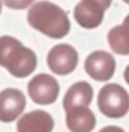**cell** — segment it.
Returning a JSON list of instances; mask_svg holds the SVG:
<instances>
[{"instance_id": "52a82bcc", "label": "cell", "mask_w": 129, "mask_h": 132, "mask_svg": "<svg viewBox=\"0 0 129 132\" xmlns=\"http://www.w3.org/2000/svg\"><path fill=\"white\" fill-rule=\"evenodd\" d=\"M85 72L96 81H109L115 73V59L106 51H93L85 59Z\"/></svg>"}, {"instance_id": "ba28073f", "label": "cell", "mask_w": 129, "mask_h": 132, "mask_svg": "<svg viewBox=\"0 0 129 132\" xmlns=\"http://www.w3.org/2000/svg\"><path fill=\"white\" fill-rule=\"evenodd\" d=\"M26 106L25 95L16 88H6L0 92V121L11 122L22 114Z\"/></svg>"}, {"instance_id": "8992f818", "label": "cell", "mask_w": 129, "mask_h": 132, "mask_svg": "<svg viewBox=\"0 0 129 132\" xmlns=\"http://www.w3.org/2000/svg\"><path fill=\"white\" fill-rule=\"evenodd\" d=\"M47 63L58 76H66L74 72L78 63V54L70 44H56L49 50L47 55Z\"/></svg>"}, {"instance_id": "e0dca14e", "label": "cell", "mask_w": 129, "mask_h": 132, "mask_svg": "<svg viewBox=\"0 0 129 132\" xmlns=\"http://www.w3.org/2000/svg\"><path fill=\"white\" fill-rule=\"evenodd\" d=\"M0 12H2V0H0Z\"/></svg>"}, {"instance_id": "8fae6325", "label": "cell", "mask_w": 129, "mask_h": 132, "mask_svg": "<svg viewBox=\"0 0 129 132\" xmlns=\"http://www.w3.org/2000/svg\"><path fill=\"white\" fill-rule=\"evenodd\" d=\"M93 98V89L87 81H78L67 89L63 98V109L67 111L73 107H88Z\"/></svg>"}, {"instance_id": "5b68a950", "label": "cell", "mask_w": 129, "mask_h": 132, "mask_svg": "<svg viewBox=\"0 0 129 132\" xmlns=\"http://www.w3.org/2000/svg\"><path fill=\"white\" fill-rule=\"evenodd\" d=\"M28 94L37 105H51L58 99L59 84L51 74L40 73L28 82Z\"/></svg>"}, {"instance_id": "5bb4252c", "label": "cell", "mask_w": 129, "mask_h": 132, "mask_svg": "<svg viewBox=\"0 0 129 132\" xmlns=\"http://www.w3.org/2000/svg\"><path fill=\"white\" fill-rule=\"evenodd\" d=\"M99 132H125L122 129V128H119V127H115V125H109V127H105V128H102Z\"/></svg>"}, {"instance_id": "4fadbf2b", "label": "cell", "mask_w": 129, "mask_h": 132, "mask_svg": "<svg viewBox=\"0 0 129 132\" xmlns=\"http://www.w3.org/2000/svg\"><path fill=\"white\" fill-rule=\"evenodd\" d=\"M2 2L8 8H12V10H23V8H28L29 6H32V3L35 0H2Z\"/></svg>"}, {"instance_id": "277c9868", "label": "cell", "mask_w": 129, "mask_h": 132, "mask_svg": "<svg viewBox=\"0 0 129 132\" xmlns=\"http://www.w3.org/2000/svg\"><path fill=\"white\" fill-rule=\"evenodd\" d=\"M113 0H81L74 7V19L85 29H95L103 22L105 11Z\"/></svg>"}, {"instance_id": "2e32d148", "label": "cell", "mask_w": 129, "mask_h": 132, "mask_svg": "<svg viewBox=\"0 0 129 132\" xmlns=\"http://www.w3.org/2000/svg\"><path fill=\"white\" fill-rule=\"evenodd\" d=\"M124 25H125V26H128L129 28V15H126V18L124 19V22H122Z\"/></svg>"}, {"instance_id": "9c48e42d", "label": "cell", "mask_w": 129, "mask_h": 132, "mask_svg": "<svg viewBox=\"0 0 129 132\" xmlns=\"http://www.w3.org/2000/svg\"><path fill=\"white\" fill-rule=\"evenodd\" d=\"M54 118L44 110H32L16 122V132H52Z\"/></svg>"}, {"instance_id": "6da1fadb", "label": "cell", "mask_w": 129, "mask_h": 132, "mask_svg": "<svg viewBox=\"0 0 129 132\" xmlns=\"http://www.w3.org/2000/svg\"><path fill=\"white\" fill-rule=\"evenodd\" d=\"M28 22L32 28L51 39H62L70 32L67 14L59 6L47 0L37 2L29 8Z\"/></svg>"}, {"instance_id": "9a60e30c", "label": "cell", "mask_w": 129, "mask_h": 132, "mask_svg": "<svg viewBox=\"0 0 129 132\" xmlns=\"http://www.w3.org/2000/svg\"><path fill=\"white\" fill-rule=\"evenodd\" d=\"M124 78H125V81H126V84L129 85V65L126 66V69H125V72H124Z\"/></svg>"}, {"instance_id": "3957f363", "label": "cell", "mask_w": 129, "mask_h": 132, "mask_svg": "<svg viewBox=\"0 0 129 132\" xmlns=\"http://www.w3.org/2000/svg\"><path fill=\"white\" fill-rule=\"evenodd\" d=\"M98 107L109 118H121L129 111V94L119 84H106L98 94Z\"/></svg>"}, {"instance_id": "ac0fdd59", "label": "cell", "mask_w": 129, "mask_h": 132, "mask_svg": "<svg viewBox=\"0 0 129 132\" xmlns=\"http://www.w3.org/2000/svg\"><path fill=\"white\" fill-rule=\"evenodd\" d=\"M124 2H125L126 4H129V0H124Z\"/></svg>"}, {"instance_id": "30bf717a", "label": "cell", "mask_w": 129, "mask_h": 132, "mask_svg": "<svg viewBox=\"0 0 129 132\" xmlns=\"http://www.w3.org/2000/svg\"><path fill=\"white\" fill-rule=\"evenodd\" d=\"M66 125L70 132H92L96 118L89 107H73L66 111Z\"/></svg>"}, {"instance_id": "7c38bea8", "label": "cell", "mask_w": 129, "mask_h": 132, "mask_svg": "<svg viewBox=\"0 0 129 132\" xmlns=\"http://www.w3.org/2000/svg\"><path fill=\"white\" fill-rule=\"evenodd\" d=\"M111 50L119 55H129V28L125 25L114 26L107 35Z\"/></svg>"}, {"instance_id": "7a4b0ae2", "label": "cell", "mask_w": 129, "mask_h": 132, "mask_svg": "<svg viewBox=\"0 0 129 132\" xmlns=\"http://www.w3.org/2000/svg\"><path fill=\"white\" fill-rule=\"evenodd\" d=\"M0 66L14 77L23 78L35 72L37 56L30 48L11 36L0 37Z\"/></svg>"}]
</instances>
